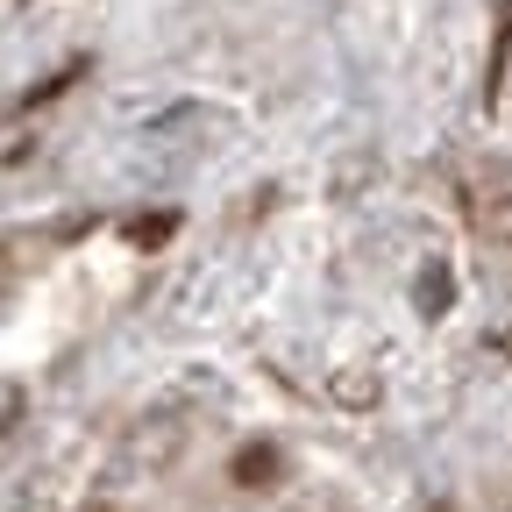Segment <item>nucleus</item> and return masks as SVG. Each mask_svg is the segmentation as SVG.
Masks as SVG:
<instances>
[{"label": "nucleus", "instance_id": "obj_1", "mask_svg": "<svg viewBox=\"0 0 512 512\" xmlns=\"http://www.w3.org/2000/svg\"><path fill=\"white\" fill-rule=\"evenodd\" d=\"M463 192H470V214L512 249V164H470Z\"/></svg>", "mask_w": 512, "mask_h": 512}]
</instances>
